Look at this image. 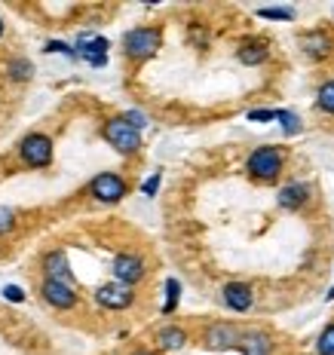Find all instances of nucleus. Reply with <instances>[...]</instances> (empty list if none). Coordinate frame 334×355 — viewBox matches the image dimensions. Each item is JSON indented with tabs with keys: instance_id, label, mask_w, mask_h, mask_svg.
Here are the masks:
<instances>
[{
	"instance_id": "obj_16",
	"label": "nucleus",
	"mask_w": 334,
	"mask_h": 355,
	"mask_svg": "<svg viewBox=\"0 0 334 355\" xmlns=\"http://www.w3.org/2000/svg\"><path fill=\"white\" fill-rule=\"evenodd\" d=\"M187 343V331L178 328V324H166V328L157 331V346L166 352H175V349H184Z\"/></svg>"
},
{
	"instance_id": "obj_20",
	"label": "nucleus",
	"mask_w": 334,
	"mask_h": 355,
	"mask_svg": "<svg viewBox=\"0 0 334 355\" xmlns=\"http://www.w3.org/2000/svg\"><path fill=\"white\" fill-rule=\"evenodd\" d=\"M178 300H181V282H178V279H166V303H162V313L172 315L178 309Z\"/></svg>"
},
{
	"instance_id": "obj_26",
	"label": "nucleus",
	"mask_w": 334,
	"mask_h": 355,
	"mask_svg": "<svg viewBox=\"0 0 334 355\" xmlns=\"http://www.w3.org/2000/svg\"><path fill=\"white\" fill-rule=\"evenodd\" d=\"M123 120L129 123V125H135L138 132H141V129H144V125H147V116L141 114V110H126V114H123Z\"/></svg>"
},
{
	"instance_id": "obj_12",
	"label": "nucleus",
	"mask_w": 334,
	"mask_h": 355,
	"mask_svg": "<svg viewBox=\"0 0 334 355\" xmlns=\"http://www.w3.org/2000/svg\"><path fill=\"white\" fill-rule=\"evenodd\" d=\"M221 297H224V303L233 313H249V309L255 306V291H251L249 282H227Z\"/></svg>"
},
{
	"instance_id": "obj_2",
	"label": "nucleus",
	"mask_w": 334,
	"mask_h": 355,
	"mask_svg": "<svg viewBox=\"0 0 334 355\" xmlns=\"http://www.w3.org/2000/svg\"><path fill=\"white\" fill-rule=\"evenodd\" d=\"M162 43V31L160 28H132L123 34V55L132 62H144V58L157 55Z\"/></svg>"
},
{
	"instance_id": "obj_1",
	"label": "nucleus",
	"mask_w": 334,
	"mask_h": 355,
	"mask_svg": "<svg viewBox=\"0 0 334 355\" xmlns=\"http://www.w3.org/2000/svg\"><path fill=\"white\" fill-rule=\"evenodd\" d=\"M282 166H285V150L276 147V144L255 147V150L249 153V159H246L249 178H255V181H261V184H273V181H276V178L282 175Z\"/></svg>"
},
{
	"instance_id": "obj_24",
	"label": "nucleus",
	"mask_w": 334,
	"mask_h": 355,
	"mask_svg": "<svg viewBox=\"0 0 334 355\" xmlns=\"http://www.w3.org/2000/svg\"><path fill=\"white\" fill-rule=\"evenodd\" d=\"M12 230H16V211L6 209V205H0V236L12 233Z\"/></svg>"
},
{
	"instance_id": "obj_13",
	"label": "nucleus",
	"mask_w": 334,
	"mask_h": 355,
	"mask_svg": "<svg viewBox=\"0 0 334 355\" xmlns=\"http://www.w3.org/2000/svg\"><path fill=\"white\" fill-rule=\"evenodd\" d=\"M301 49H303V55H310V58H325V55H331L334 40L325 28H313V31L301 34Z\"/></svg>"
},
{
	"instance_id": "obj_3",
	"label": "nucleus",
	"mask_w": 334,
	"mask_h": 355,
	"mask_svg": "<svg viewBox=\"0 0 334 355\" xmlns=\"http://www.w3.org/2000/svg\"><path fill=\"white\" fill-rule=\"evenodd\" d=\"M101 135H105V141L114 147L117 153H123V157H135L141 150V132L135 125H129L123 120V116H114V120H108L101 125Z\"/></svg>"
},
{
	"instance_id": "obj_31",
	"label": "nucleus",
	"mask_w": 334,
	"mask_h": 355,
	"mask_svg": "<svg viewBox=\"0 0 334 355\" xmlns=\"http://www.w3.org/2000/svg\"><path fill=\"white\" fill-rule=\"evenodd\" d=\"M3 31H6V25H3V19H0V37H3Z\"/></svg>"
},
{
	"instance_id": "obj_25",
	"label": "nucleus",
	"mask_w": 334,
	"mask_h": 355,
	"mask_svg": "<svg viewBox=\"0 0 334 355\" xmlns=\"http://www.w3.org/2000/svg\"><path fill=\"white\" fill-rule=\"evenodd\" d=\"M160 181H162V175H160V172H153V175L144 181V184H141V193H144V196H157Z\"/></svg>"
},
{
	"instance_id": "obj_4",
	"label": "nucleus",
	"mask_w": 334,
	"mask_h": 355,
	"mask_svg": "<svg viewBox=\"0 0 334 355\" xmlns=\"http://www.w3.org/2000/svg\"><path fill=\"white\" fill-rule=\"evenodd\" d=\"M86 193L101 205H117L120 199H126V193H129V184H126V178L117 175V172H99L92 181H89Z\"/></svg>"
},
{
	"instance_id": "obj_14",
	"label": "nucleus",
	"mask_w": 334,
	"mask_h": 355,
	"mask_svg": "<svg viewBox=\"0 0 334 355\" xmlns=\"http://www.w3.org/2000/svg\"><path fill=\"white\" fill-rule=\"evenodd\" d=\"M276 202H279V209H285V211H301L303 205L310 202V187L307 184H285V187L276 193Z\"/></svg>"
},
{
	"instance_id": "obj_21",
	"label": "nucleus",
	"mask_w": 334,
	"mask_h": 355,
	"mask_svg": "<svg viewBox=\"0 0 334 355\" xmlns=\"http://www.w3.org/2000/svg\"><path fill=\"white\" fill-rule=\"evenodd\" d=\"M258 16H261V19H273V21H292L294 10H292V6H264V10H258Z\"/></svg>"
},
{
	"instance_id": "obj_17",
	"label": "nucleus",
	"mask_w": 334,
	"mask_h": 355,
	"mask_svg": "<svg viewBox=\"0 0 334 355\" xmlns=\"http://www.w3.org/2000/svg\"><path fill=\"white\" fill-rule=\"evenodd\" d=\"M267 55H270V49H267V40H249L240 46V53H236V58H240L242 64H249V68H255V64L267 62Z\"/></svg>"
},
{
	"instance_id": "obj_15",
	"label": "nucleus",
	"mask_w": 334,
	"mask_h": 355,
	"mask_svg": "<svg viewBox=\"0 0 334 355\" xmlns=\"http://www.w3.org/2000/svg\"><path fill=\"white\" fill-rule=\"evenodd\" d=\"M240 349L246 352V355H270L273 349H276V343H273V337L267 334V331H261V328H249L246 334H242Z\"/></svg>"
},
{
	"instance_id": "obj_6",
	"label": "nucleus",
	"mask_w": 334,
	"mask_h": 355,
	"mask_svg": "<svg viewBox=\"0 0 334 355\" xmlns=\"http://www.w3.org/2000/svg\"><path fill=\"white\" fill-rule=\"evenodd\" d=\"M242 334L246 331L233 322H212L203 334V346H209V349H240Z\"/></svg>"
},
{
	"instance_id": "obj_10",
	"label": "nucleus",
	"mask_w": 334,
	"mask_h": 355,
	"mask_svg": "<svg viewBox=\"0 0 334 355\" xmlns=\"http://www.w3.org/2000/svg\"><path fill=\"white\" fill-rule=\"evenodd\" d=\"M74 53H77V58H83V62L92 64V68H105V64H108V40H105V37L80 34Z\"/></svg>"
},
{
	"instance_id": "obj_7",
	"label": "nucleus",
	"mask_w": 334,
	"mask_h": 355,
	"mask_svg": "<svg viewBox=\"0 0 334 355\" xmlns=\"http://www.w3.org/2000/svg\"><path fill=\"white\" fill-rule=\"evenodd\" d=\"M132 300H135V291L132 285H123V282H105L95 288V303L101 309H110V313H120V309H129Z\"/></svg>"
},
{
	"instance_id": "obj_5",
	"label": "nucleus",
	"mask_w": 334,
	"mask_h": 355,
	"mask_svg": "<svg viewBox=\"0 0 334 355\" xmlns=\"http://www.w3.org/2000/svg\"><path fill=\"white\" fill-rule=\"evenodd\" d=\"M19 157H22V162H25V166H31V168H47V166H53V138L43 135V132H31V135L22 138Z\"/></svg>"
},
{
	"instance_id": "obj_30",
	"label": "nucleus",
	"mask_w": 334,
	"mask_h": 355,
	"mask_svg": "<svg viewBox=\"0 0 334 355\" xmlns=\"http://www.w3.org/2000/svg\"><path fill=\"white\" fill-rule=\"evenodd\" d=\"M135 355H157V352H147V349H138Z\"/></svg>"
},
{
	"instance_id": "obj_28",
	"label": "nucleus",
	"mask_w": 334,
	"mask_h": 355,
	"mask_svg": "<svg viewBox=\"0 0 334 355\" xmlns=\"http://www.w3.org/2000/svg\"><path fill=\"white\" fill-rule=\"evenodd\" d=\"M47 53H62V55H68V58H77V53H74L68 43H62V40H49L47 43Z\"/></svg>"
},
{
	"instance_id": "obj_22",
	"label": "nucleus",
	"mask_w": 334,
	"mask_h": 355,
	"mask_svg": "<svg viewBox=\"0 0 334 355\" xmlns=\"http://www.w3.org/2000/svg\"><path fill=\"white\" fill-rule=\"evenodd\" d=\"M316 352L319 355H334V322L322 328V334H319V340H316Z\"/></svg>"
},
{
	"instance_id": "obj_23",
	"label": "nucleus",
	"mask_w": 334,
	"mask_h": 355,
	"mask_svg": "<svg viewBox=\"0 0 334 355\" xmlns=\"http://www.w3.org/2000/svg\"><path fill=\"white\" fill-rule=\"evenodd\" d=\"M276 120L282 123V132H285V135H298L301 132V116L292 114V110H279Z\"/></svg>"
},
{
	"instance_id": "obj_11",
	"label": "nucleus",
	"mask_w": 334,
	"mask_h": 355,
	"mask_svg": "<svg viewBox=\"0 0 334 355\" xmlns=\"http://www.w3.org/2000/svg\"><path fill=\"white\" fill-rule=\"evenodd\" d=\"M43 279H53V282H65L74 288V276H71V261L62 248L47 251L43 254Z\"/></svg>"
},
{
	"instance_id": "obj_9",
	"label": "nucleus",
	"mask_w": 334,
	"mask_h": 355,
	"mask_svg": "<svg viewBox=\"0 0 334 355\" xmlns=\"http://www.w3.org/2000/svg\"><path fill=\"white\" fill-rule=\"evenodd\" d=\"M40 297L47 306H53V309H62V313H68V309L77 306V291H74L71 285H65V282H53V279H43L40 282Z\"/></svg>"
},
{
	"instance_id": "obj_27",
	"label": "nucleus",
	"mask_w": 334,
	"mask_h": 355,
	"mask_svg": "<svg viewBox=\"0 0 334 355\" xmlns=\"http://www.w3.org/2000/svg\"><path fill=\"white\" fill-rule=\"evenodd\" d=\"M276 116H279V110H249L251 123H270V120H276Z\"/></svg>"
},
{
	"instance_id": "obj_29",
	"label": "nucleus",
	"mask_w": 334,
	"mask_h": 355,
	"mask_svg": "<svg viewBox=\"0 0 334 355\" xmlns=\"http://www.w3.org/2000/svg\"><path fill=\"white\" fill-rule=\"evenodd\" d=\"M3 297L10 300V303H22V300H25V291H22L19 285H6L3 288Z\"/></svg>"
},
{
	"instance_id": "obj_8",
	"label": "nucleus",
	"mask_w": 334,
	"mask_h": 355,
	"mask_svg": "<svg viewBox=\"0 0 334 355\" xmlns=\"http://www.w3.org/2000/svg\"><path fill=\"white\" fill-rule=\"evenodd\" d=\"M110 272H114L117 282L138 285L141 279L147 276V263L141 254H135V251H120V254L114 257V263H110Z\"/></svg>"
},
{
	"instance_id": "obj_18",
	"label": "nucleus",
	"mask_w": 334,
	"mask_h": 355,
	"mask_svg": "<svg viewBox=\"0 0 334 355\" xmlns=\"http://www.w3.org/2000/svg\"><path fill=\"white\" fill-rule=\"evenodd\" d=\"M6 77L12 80V83H28V80L34 77V64L28 62L25 55H16L6 62Z\"/></svg>"
},
{
	"instance_id": "obj_19",
	"label": "nucleus",
	"mask_w": 334,
	"mask_h": 355,
	"mask_svg": "<svg viewBox=\"0 0 334 355\" xmlns=\"http://www.w3.org/2000/svg\"><path fill=\"white\" fill-rule=\"evenodd\" d=\"M316 107L322 110V114H331L334 116V80L319 86V95H316Z\"/></svg>"
}]
</instances>
